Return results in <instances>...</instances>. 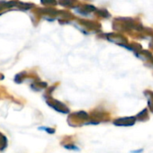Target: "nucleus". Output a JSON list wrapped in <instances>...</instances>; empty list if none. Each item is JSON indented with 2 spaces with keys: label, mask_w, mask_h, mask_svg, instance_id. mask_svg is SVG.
I'll list each match as a JSON object with an SVG mask.
<instances>
[{
  "label": "nucleus",
  "mask_w": 153,
  "mask_h": 153,
  "mask_svg": "<svg viewBox=\"0 0 153 153\" xmlns=\"http://www.w3.org/2000/svg\"><path fill=\"white\" fill-rule=\"evenodd\" d=\"M45 99H46L47 105H48L50 107L53 108L55 111H57V112H59V113H61V114H69V109H68V107L66 105H64L63 103H61L60 101H58V100H56V99H53V98H51V97H45Z\"/></svg>",
  "instance_id": "obj_1"
},
{
  "label": "nucleus",
  "mask_w": 153,
  "mask_h": 153,
  "mask_svg": "<svg viewBox=\"0 0 153 153\" xmlns=\"http://www.w3.org/2000/svg\"><path fill=\"white\" fill-rule=\"evenodd\" d=\"M59 2L61 6L66 7V6H71L74 3V0H59Z\"/></svg>",
  "instance_id": "obj_9"
},
{
  "label": "nucleus",
  "mask_w": 153,
  "mask_h": 153,
  "mask_svg": "<svg viewBox=\"0 0 153 153\" xmlns=\"http://www.w3.org/2000/svg\"><path fill=\"white\" fill-rule=\"evenodd\" d=\"M63 147L67 149H69V150H76V151L80 150V149L79 147H76L75 144H65V145H63Z\"/></svg>",
  "instance_id": "obj_7"
},
{
  "label": "nucleus",
  "mask_w": 153,
  "mask_h": 153,
  "mask_svg": "<svg viewBox=\"0 0 153 153\" xmlns=\"http://www.w3.org/2000/svg\"><path fill=\"white\" fill-rule=\"evenodd\" d=\"M136 122V117L135 116H126V117H122L115 119L114 121V124L116 126H123V127H129L134 125Z\"/></svg>",
  "instance_id": "obj_2"
},
{
  "label": "nucleus",
  "mask_w": 153,
  "mask_h": 153,
  "mask_svg": "<svg viewBox=\"0 0 153 153\" xmlns=\"http://www.w3.org/2000/svg\"><path fill=\"white\" fill-rule=\"evenodd\" d=\"M143 151V149H136V150H132L131 153H141Z\"/></svg>",
  "instance_id": "obj_12"
},
{
  "label": "nucleus",
  "mask_w": 153,
  "mask_h": 153,
  "mask_svg": "<svg viewBox=\"0 0 153 153\" xmlns=\"http://www.w3.org/2000/svg\"><path fill=\"white\" fill-rule=\"evenodd\" d=\"M25 75H26L25 72H21V73L17 74V75L15 76V82H16V83H18V84L22 83V82L24 81V79H25Z\"/></svg>",
  "instance_id": "obj_6"
},
{
  "label": "nucleus",
  "mask_w": 153,
  "mask_h": 153,
  "mask_svg": "<svg viewBox=\"0 0 153 153\" xmlns=\"http://www.w3.org/2000/svg\"><path fill=\"white\" fill-rule=\"evenodd\" d=\"M41 2L43 5H49V6H55L56 5V0H41Z\"/></svg>",
  "instance_id": "obj_10"
},
{
  "label": "nucleus",
  "mask_w": 153,
  "mask_h": 153,
  "mask_svg": "<svg viewBox=\"0 0 153 153\" xmlns=\"http://www.w3.org/2000/svg\"><path fill=\"white\" fill-rule=\"evenodd\" d=\"M39 130H43V131H45L46 132H48L49 134H53V133H55V131H56L54 128L46 127V126H42V127H39Z\"/></svg>",
  "instance_id": "obj_8"
},
{
  "label": "nucleus",
  "mask_w": 153,
  "mask_h": 153,
  "mask_svg": "<svg viewBox=\"0 0 153 153\" xmlns=\"http://www.w3.org/2000/svg\"><path fill=\"white\" fill-rule=\"evenodd\" d=\"M7 147V138L0 132V151H3Z\"/></svg>",
  "instance_id": "obj_5"
},
{
  "label": "nucleus",
  "mask_w": 153,
  "mask_h": 153,
  "mask_svg": "<svg viewBox=\"0 0 153 153\" xmlns=\"http://www.w3.org/2000/svg\"><path fill=\"white\" fill-rule=\"evenodd\" d=\"M135 117H136V120H138L139 122H147L149 119V116L148 114V109L147 108H144Z\"/></svg>",
  "instance_id": "obj_4"
},
{
  "label": "nucleus",
  "mask_w": 153,
  "mask_h": 153,
  "mask_svg": "<svg viewBox=\"0 0 153 153\" xmlns=\"http://www.w3.org/2000/svg\"><path fill=\"white\" fill-rule=\"evenodd\" d=\"M148 105H149V108L150 112L153 114V98L148 97Z\"/></svg>",
  "instance_id": "obj_11"
},
{
  "label": "nucleus",
  "mask_w": 153,
  "mask_h": 153,
  "mask_svg": "<svg viewBox=\"0 0 153 153\" xmlns=\"http://www.w3.org/2000/svg\"><path fill=\"white\" fill-rule=\"evenodd\" d=\"M68 118L73 119V122L69 123L71 125L72 123L74 124L76 121H81L82 122V121H85V120H88L90 118V115L88 113H86L85 111H79V112H76V113L72 114Z\"/></svg>",
  "instance_id": "obj_3"
}]
</instances>
